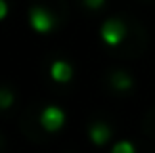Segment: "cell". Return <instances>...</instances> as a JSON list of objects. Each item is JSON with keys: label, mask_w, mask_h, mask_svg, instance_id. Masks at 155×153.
Here are the masks:
<instances>
[{"label": "cell", "mask_w": 155, "mask_h": 153, "mask_svg": "<svg viewBox=\"0 0 155 153\" xmlns=\"http://www.w3.org/2000/svg\"><path fill=\"white\" fill-rule=\"evenodd\" d=\"M51 78L54 82H59V84H67L74 78V69H71V65L67 61L57 59V61H52V65H51Z\"/></svg>", "instance_id": "277c9868"}, {"label": "cell", "mask_w": 155, "mask_h": 153, "mask_svg": "<svg viewBox=\"0 0 155 153\" xmlns=\"http://www.w3.org/2000/svg\"><path fill=\"white\" fill-rule=\"evenodd\" d=\"M15 103V95L8 88H0V109H8Z\"/></svg>", "instance_id": "52a82bcc"}, {"label": "cell", "mask_w": 155, "mask_h": 153, "mask_svg": "<svg viewBox=\"0 0 155 153\" xmlns=\"http://www.w3.org/2000/svg\"><path fill=\"white\" fill-rule=\"evenodd\" d=\"M84 4H86L90 11H97V8H101L105 4V0H84Z\"/></svg>", "instance_id": "9c48e42d"}, {"label": "cell", "mask_w": 155, "mask_h": 153, "mask_svg": "<svg viewBox=\"0 0 155 153\" xmlns=\"http://www.w3.org/2000/svg\"><path fill=\"white\" fill-rule=\"evenodd\" d=\"M65 120H67L65 111H63L61 107H57V105L44 107L42 113H40V126L44 128L46 132H57V130H61V128L65 126Z\"/></svg>", "instance_id": "7a4b0ae2"}, {"label": "cell", "mask_w": 155, "mask_h": 153, "mask_svg": "<svg viewBox=\"0 0 155 153\" xmlns=\"http://www.w3.org/2000/svg\"><path fill=\"white\" fill-rule=\"evenodd\" d=\"M126 38V25L120 19H109L101 27V40L107 46H120Z\"/></svg>", "instance_id": "6da1fadb"}, {"label": "cell", "mask_w": 155, "mask_h": 153, "mask_svg": "<svg viewBox=\"0 0 155 153\" xmlns=\"http://www.w3.org/2000/svg\"><path fill=\"white\" fill-rule=\"evenodd\" d=\"M111 153H136V149H134V145L130 141H120V143L113 145Z\"/></svg>", "instance_id": "ba28073f"}, {"label": "cell", "mask_w": 155, "mask_h": 153, "mask_svg": "<svg viewBox=\"0 0 155 153\" xmlns=\"http://www.w3.org/2000/svg\"><path fill=\"white\" fill-rule=\"evenodd\" d=\"M111 86L115 90H120V92H128L130 88H132V78L126 72H115L111 76Z\"/></svg>", "instance_id": "8992f818"}, {"label": "cell", "mask_w": 155, "mask_h": 153, "mask_svg": "<svg viewBox=\"0 0 155 153\" xmlns=\"http://www.w3.org/2000/svg\"><path fill=\"white\" fill-rule=\"evenodd\" d=\"M88 136H90V141L97 147H103L105 143H109V138H111V128L107 126V124H103V122H97V124L90 126Z\"/></svg>", "instance_id": "5b68a950"}, {"label": "cell", "mask_w": 155, "mask_h": 153, "mask_svg": "<svg viewBox=\"0 0 155 153\" xmlns=\"http://www.w3.org/2000/svg\"><path fill=\"white\" fill-rule=\"evenodd\" d=\"M29 25H31L34 32H38V34H48L52 27H54V17H52L46 8L34 6V8H29Z\"/></svg>", "instance_id": "3957f363"}, {"label": "cell", "mask_w": 155, "mask_h": 153, "mask_svg": "<svg viewBox=\"0 0 155 153\" xmlns=\"http://www.w3.org/2000/svg\"><path fill=\"white\" fill-rule=\"evenodd\" d=\"M6 15H8V4H6V0H0V21H2Z\"/></svg>", "instance_id": "30bf717a"}]
</instances>
